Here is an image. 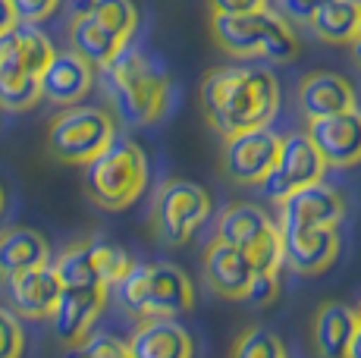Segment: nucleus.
<instances>
[{"label": "nucleus", "instance_id": "obj_37", "mask_svg": "<svg viewBox=\"0 0 361 358\" xmlns=\"http://www.w3.org/2000/svg\"><path fill=\"white\" fill-rule=\"evenodd\" d=\"M4 204H6V195H4V185H0V214H4Z\"/></svg>", "mask_w": 361, "mask_h": 358}, {"label": "nucleus", "instance_id": "obj_36", "mask_svg": "<svg viewBox=\"0 0 361 358\" xmlns=\"http://www.w3.org/2000/svg\"><path fill=\"white\" fill-rule=\"evenodd\" d=\"M352 54H355V63L361 66V35H355V41H352Z\"/></svg>", "mask_w": 361, "mask_h": 358}, {"label": "nucleus", "instance_id": "obj_6", "mask_svg": "<svg viewBox=\"0 0 361 358\" xmlns=\"http://www.w3.org/2000/svg\"><path fill=\"white\" fill-rule=\"evenodd\" d=\"M116 135V123L107 110L73 104L63 107L47 123V154L60 163L85 167L92 157H98Z\"/></svg>", "mask_w": 361, "mask_h": 358}, {"label": "nucleus", "instance_id": "obj_19", "mask_svg": "<svg viewBox=\"0 0 361 358\" xmlns=\"http://www.w3.org/2000/svg\"><path fill=\"white\" fill-rule=\"evenodd\" d=\"M92 82H94L92 63H85L73 51H57L51 57V63L44 66V73H41L38 85L44 101H51L57 107H73L92 92Z\"/></svg>", "mask_w": 361, "mask_h": 358}, {"label": "nucleus", "instance_id": "obj_18", "mask_svg": "<svg viewBox=\"0 0 361 358\" xmlns=\"http://www.w3.org/2000/svg\"><path fill=\"white\" fill-rule=\"evenodd\" d=\"M255 277V261L242 249L214 236V242L204 252V280L214 289V295L230 302H242L248 292V283Z\"/></svg>", "mask_w": 361, "mask_h": 358}, {"label": "nucleus", "instance_id": "obj_34", "mask_svg": "<svg viewBox=\"0 0 361 358\" xmlns=\"http://www.w3.org/2000/svg\"><path fill=\"white\" fill-rule=\"evenodd\" d=\"M19 25V16L16 10H13L10 0H0V35H6L10 29H16Z\"/></svg>", "mask_w": 361, "mask_h": 358}, {"label": "nucleus", "instance_id": "obj_2", "mask_svg": "<svg viewBox=\"0 0 361 358\" xmlns=\"http://www.w3.org/2000/svg\"><path fill=\"white\" fill-rule=\"evenodd\" d=\"M101 75L110 104L126 126H151L170 107V73L145 51L126 47Z\"/></svg>", "mask_w": 361, "mask_h": 358}, {"label": "nucleus", "instance_id": "obj_13", "mask_svg": "<svg viewBox=\"0 0 361 358\" xmlns=\"http://www.w3.org/2000/svg\"><path fill=\"white\" fill-rule=\"evenodd\" d=\"M280 230H305V226H339L345 220V202L327 183H311L280 198Z\"/></svg>", "mask_w": 361, "mask_h": 358}, {"label": "nucleus", "instance_id": "obj_14", "mask_svg": "<svg viewBox=\"0 0 361 358\" xmlns=\"http://www.w3.org/2000/svg\"><path fill=\"white\" fill-rule=\"evenodd\" d=\"M311 144L324 157L327 167H355L361 163V110H345V113L317 116L308 120Z\"/></svg>", "mask_w": 361, "mask_h": 358}, {"label": "nucleus", "instance_id": "obj_24", "mask_svg": "<svg viewBox=\"0 0 361 358\" xmlns=\"http://www.w3.org/2000/svg\"><path fill=\"white\" fill-rule=\"evenodd\" d=\"M41 264H51V245L38 230L13 226L0 233V280H10Z\"/></svg>", "mask_w": 361, "mask_h": 358}, {"label": "nucleus", "instance_id": "obj_4", "mask_svg": "<svg viewBox=\"0 0 361 358\" xmlns=\"http://www.w3.org/2000/svg\"><path fill=\"white\" fill-rule=\"evenodd\" d=\"M116 302L126 314L138 321L151 318H173L192 311L195 289L192 280L173 264H132L126 277L114 286Z\"/></svg>", "mask_w": 361, "mask_h": 358}, {"label": "nucleus", "instance_id": "obj_39", "mask_svg": "<svg viewBox=\"0 0 361 358\" xmlns=\"http://www.w3.org/2000/svg\"><path fill=\"white\" fill-rule=\"evenodd\" d=\"M355 318H358V327H361V305L355 308Z\"/></svg>", "mask_w": 361, "mask_h": 358}, {"label": "nucleus", "instance_id": "obj_22", "mask_svg": "<svg viewBox=\"0 0 361 358\" xmlns=\"http://www.w3.org/2000/svg\"><path fill=\"white\" fill-rule=\"evenodd\" d=\"M355 333H358L355 308H349L345 302H333V299L317 308L311 336H314V349L321 358H345Z\"/></svg>", "mask_w": 361, "mask_h": 358}, {"label": "nucleus", "instance_id": "obj_28", "mask_svg": "<svg viewBox=\"0 0 361 358\" xmlns=\"http://www.w3.org/2000/svg\"><path fill=\"white\" fill-rule=\"evenodd\" d=\"M25 330L13 308H0V358H23Z\"/></svg>", "mask_w": 361, "mask_h": 358}, {"label": "nucleus", "instance_id": "obj_9", "mask_svg": "<svg viewBox=\"0 0 361 358\" xmlns=\"http://www.w3.org/2000/svg\"><path fill=\"white\" fill-rule=\"evenodd\" d=\"M63 286H104L114 289L126 277V271L135 261L126 254V249L104 239H82L73 242L69 249L57 254V261H51Z\"/></svg>", "mask_w": 361, "mask_h": 358}, {"label": "nucleus", "instance_id": "obj_12", "mask_svg": "<svg viewBox=\"0 0 361 358\" xmlns=\"http://www.w3.org/2000/svg\"><path fill=\"white\" fill-rule=\"evenodd\" d=\"M110 289L104 286H63L60 302L51 314L54 333L66 349H79L92 336V327L98 323Z\"/></svg>", "mask_w": 361, "mask_h": 358}, {"label": "nucleus", "instance_id": "obj_20", "mask_svg": "<svg viewBox=\"0 0 361 358\" xmlns=\"http://www.w3.org/2000/svg\"><path fill=\"white\" fill-rule=\"evenodd\" d=\"M295 104L302 110L305 120H317V116H333V113H345L355 110L358 98L355 88L349 79L336 73H311L298 82L295 92Z\"/></svg>", "mask_w": 361, "mask_h": 358}, {"label": "nucleus", "instance_id": "obj_27", "mask_svg": "<svg viewBox=\"0 0 361 358\" xmlns=\"http://www.w3.org/2000/svg\"><path fill=\"white\" fill-rule=\"evenodd\" d=\"M230 358H289V352L274 330L255 323V327H248L245 333L235 340Z\"/></svg>", "mask_w": 361, "mask_h": 358}, {"label": "nucleus", "instance_id": "obj_17", "mask_svg": "<svg viewBox=\"0 0 361 358\" xmlns=\"http://www.w3.org/2000/svg\"><path fill=\"white\" fill-rule=\"evenodd\" d=\"M38 101H41L38 75L25 66L16 32L10 29L6 35H0V110L23 113V110H32Z\"/></svg>", "mask_w": 361, "mask_h": 358}, {"label": "nucleus", "instance_id": "obj_21", "mask_svg": "<svg viewBox=\"0 0 361 358\" xmlns=\"http://www.w3.org/2000/svg\"><path fill=\"white\" fill-rule=\"evenodd\" d=\"M126 346L132 358H195V342L189 330L173 318L138 321Z\"/></svg>", "mask_w": 361, "mask_h": 358}, {"label": "nucleus", "instance_id": "obj_15", "mask_svg": "<svg viewBox=\"0 0 361 358\" xmlns=\"http://www.w3.org/2000/svg\"><path fill=\"white\" fill-rule=\"evenodd\" d=\"M283 267L295 273H324L339 258L336 226H305V230H280Z\"/></svg>", "mask_w": 361, "mask_h": 358}, {"label": "nucleus", "instance_id": "obj_25", "mask_svg": "<svg viewBox=\"0 0 361 358\" xmlns=\"http://www.w3.org/2000/svg\"><path fill=\"white\" fill-rule=\"evenodd\" d=\"M308 25L327 44H352L358 35V0H324Z\"/></svg>", "mask_w": 361, "mask_h": 358}, {"label": "nucleus", "instance_id": "obj_8", "mask_svg": "<svg viewBox=\"0 0 361 358\" xmlns=\"http://www.w3.org/2000/svg\"><path fill=\"white\" fill-rule=\"evenodd\" d=\"M211 217V195L198 183L170 179L157 189L151 204V226L164 245H185Z\"/></svg>", "mask_w": 361, "mask_h": 358}, {"label": "nucleus", "instance_id": "obj_32", "mask_svg": "<svg viewBox=\"0 0 361 358\" xmlns=\"http://www.w3.org/2000/svg\"><path fill=\"white\" fill-rule=\"evenodd\" d=\"M321 4L324 0H280V16L295 19V23H311Z\"/></svg>", "mask_w": 361, "mask_h": 358}, {"label": "nucleus", "instance_id": "obj_23", "mask_svg": "<svg viewBox=\"0 0 361 358\" xmlns=\"http://www.w3.org/2000/svg\"><path fill=\"white\" fill-rule=\"evenodd\" d=\"M126 47L129 41L104 29L98 19H92L85 10H75V16L69 19V51L79 54L85 63L98 66V70H104L114 57H120Z\"/></svg>", "mask_w": 361, "mask_h": 358}, {"label": "nucleus", "instance_id": "obj_3", "mask_svg": "<svg viewBox=\"0 0 361 358\" xmlns=\"http://www.w3.org/2000/svg\"><path fill=\"white\" fill-rule=\"evenodd\" d=\"M211 35L220 51L235 60H270L286 63L298 54V38L270 6L258 13H211Z\"/></svg>", "mask_w": 361, "mask_h": 358}, {"label": "nucleus", "instance_id": "obj_29", "mask_svg": "<svg viewBox=\"0 0 361 358\" xmlns=\"http://www.w3.org/2000/svg\"><path fill=\"white\" fill-rule=\"evenodd\" d=\"M79 352H82V358H132L126 342L116 340V336H110V333L88 336V340L79 346Z\"/></svg>", "mask_w": 361, "mask_h": 358}, {"label": "nucleus", "instance_id": "obj_1", "mask_svg": "<svg viewBox=\"0 0 361 358\" xmlns=\"http://www.w3.org/2000/svg\"><path fill=\"white\" fill-rule=\"evenodd\" d=\"M201 113L217 135L270 126L280 110V82L267 66H220L201 79Z\"/></svg>", "mask_w": 361, "mask_h": 358}, {"label": "nucleus", "instance_id": "obj_26", "mask_svg": "<svg viewBox=\"0 0 361 358\" xmlns=\"http://www.w3.org/2000/svg\"><path fill=\"white\" fill-rule=\"evenodd\" d=\"M79 10H85L88 16L98 19L104 29H110L123 41H129L138 29V10L132 0H85Z\"/></svg>", "mask_w": 361, "mask_h": 358}, {"label": "nucleus", "instance_id": "obj_30", "mask_svg": "<svg viewBox=\"0 0 361 358\" xmlns=\"http://www.w3.org/2000/svg\"><path fill=\"white\" fill-rule=\"evenodd\" d=\"M13 10H16L19 23H29V25H38L44 19H51L54 13L60 10L63 0H10Z\"/></svg>", "mask_w": 361, "mask_h": 358}, {"label": "nucleus", "instance_id": "obj_35", "mask_svg": "<svg viewBox=\"0 0 361 358\" xmlns=\"http://www.w3.org/2000/svg\"><path fill=\"white\" fill-rule=\"evenodd\" d=\"M345 358H361V327H358V333H355V340H352V346H349V352H345Z\"/></svg>", "mask_w": 361, "mask_h": 358}, {"label": "nucleus", "instance_id": "obj_16", "mask_svg": "<svg viewBox=\"0 0 361 358\" xmlns=\"http://www.w3.org/2000/svg\"><path fill=\"white\" fill-rule=\"evenodd\" d=\"M6 292H10V305L19 318L44 321L57 308L63 283H60L54 264H41V267H32V271H23L6 280Z\"/></svg>", "mask_w": 361, "mask_h": 358}, {"label": "nucleus", "instance_id": "obj_33", "mask_svg": "<svg viewBox=\"0 0 361 358\" xmlns=\"http://www.w3.org/2000/svg\"><path fill=\"white\" fill-rule=\"evenodd\" d=\"M211 13H258L270 6V0H207Z\"/></svg>", "mask_w": 361, "mask_h": 358}, {"label": "nucleus", "instance_id": "obj_31", "mask_svg": "<svg viewBox=\"0 0 361 358\" xmlns=\"http://www.w3.org/2000/svg\"><path fill=\"white\" fill-rule=\"evenodd\" d=\"M276 292H280V273H258L255 271L252 283H248V292L242 302H252V305H270V302L276 299Z\"/></svg>", "mask_w": 361, "mask_h": 358}, {"label": "nucleus", "instance_id": "obj_38", "mask_svg": "<svg viewBox=\"0 0 361 358\" xmlns=\"http://www.w3.org/2000/svg\"><path fill=\"white\" fill-rule=\"evenodd\" d=\"M358 35H361V0H358Z\"/></svg>", "mask_w": 361, "mask_h": 358}, {"label": "nucleus", "instance_id": "obj_7", "mask_svg": "<svg viewBox=\"0 0 361 358\" xmlns=\"http://www.w3.org/2000/svg\"><path fill=\"white\" fill-rule=\"evenodd\" d=\"M217 239L235 245L255 261L258 273L283 271V242L280 226L267 217V211L248 202H233L217 217Z\"/></svg>", "mask_w": 361, "mask_h": 358}, {"label": "nucleus", "instance_id": "obj_5", "mask_svg": "<svg viewBox=\"0 0 361 358\" xmlns=\"http://www.w3.org/2000/svg\"><path fill=\"white\" fill-rule=\"evenodd\" d=\"M148 185V154L132 139H120L85 163V195L104 211H126Z\"/></svg>", "mask_w": 361, "mask_h": 358}, {"label": "nucleus", "instance_id": "obj_10", "mask_svg": "<svg viewBox=\"0 0 361 358\" xmlns=\"http://www.w3.org/2000/svg\"><path fill=\"white\" fill-rule=\"evenodd\" d=\"M280 154V135L270 132V126L242 129L224 139L220 148V167L239 185H261L274 170Z\"/></svg>", "mask_w": 361, "mask_h": 358}, {"label": "nucleus", "instance_id": "obj_11", "mask_svg": "<svg viewBox=\"0 0 361 358\" xmlns=\"http://www.w3.org/2000/svg\"><path fill=\"white\" fill-rule=\"evenodd\" d=\"M327 173V163L317 154V148L311 144L308 135H280V154H276L274 170L264 179V192H270V198H286L289 192L302 189V185L321 183Z\"/></svg>", "mask_w": 361, "mask_h": 358}]
</instances>
